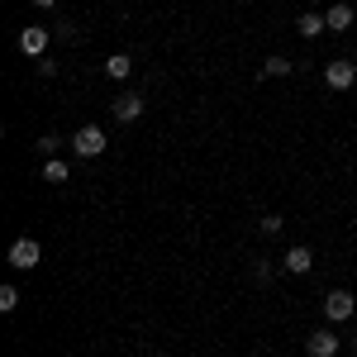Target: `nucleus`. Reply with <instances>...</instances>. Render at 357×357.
<instances>
[{
  "label": "nucleus",
  "mask_w": 357,
  "mask_h": 357,
  "mask_svg": "<svg viewBox=\"0 0 357 357\" xmlns=\"http://www.w3.org/2000/svg\"><path fill=\"white\" fill-rule=\"evenodd\" d=\"M72 148H77V158H100L105 153V129L100 124H82L77 138H72Z\"/></svg>",
  "instance_id": "1"
},
{
  "label": "nucleus",
  "mask_w": 357,
  "mask_h": 357,
  "mask_svg": "<svg viewBox=\"0 0 357 357\" xmlns=\"http://www.w3.org/2000/svg\"><path fill=\"white\" fill-rule=\"evenodd\" d=\"M38 257H43V248L33 243V238H15V243H10V267H15V272L38 267Z\"/></svg>",
  "instance_id": "2"
},
{
  "label": "nucleus",
  "mask_w": 357,
  "mask_h": 357,
  "mask_svg": "<svg viewBox=\"0 0 357 357\" xmlns=\"http://www.w3.org/2000/svg\"><path fill=\"white\" fill-rule=\"evenodd\" d=\"M353 310H357V301L348 296V291H329V296H324V319H329V324L353 319Z\"/></svg>",
  "instance_id": "3"
},
{
  "label": "nucleus",
  "mask_w": 357,
  "mask_h": 357,
  "mask_svg": "<svg viewBox=\"0 0 357 357\" xmlns=\"http://www.w3.org/2000/svg\"><path fill=\"white\" fill-rule=\"evenodd\" d=\"M305 353L310 357H338V333L333 329H314L305 338Z\"/></svg>",
  "instance_id": "4"
},
{
  "label": "nucleus",
  "mask_w": 357,
  "mask_h": 357,
  "mask_svg": "<svg viewBox=\"0 0 357 357\" xmlns=\"http://www.w3.org/2000/svg\"><path fill=\"white\" fill-rule=\"evenodd\" d=\"M20 53L24 57H43L48 53V29H38V24L20 29Z\"/></svg>",
  "instance_id": "5"
},
{
  "label": "nucleus",
  "mask_w": 357,
  "mask_h": 357,
  "mask_svg": "<svg viewBox=\"0 0 357 357\" xmlns=\"http://www.w3.org/2000/svg\"><path fill=\"white\" fill-rule=\"evenodd\" d=\"M110 110H114V119H119V124H134L138 114H143V96H138V91H124Z\"/></svg>",
  "instance_id": "6"
},
{
  "label": "nucleus",
  "mask_w": 357,
  "mask_h": 357,
  "mask_svg": "<svg viewBox=\"0 0 357 357\" xmlns=\"http://www.w3.org/2000/svg\"><path fill=\"white\" fill-rule=\"evenodd\" d=\"M324 82H329V91H348L357 82V67L353 62H329L324 67Z\"/></svg>",
  "instance_id": "7"
},
{
  "label": "nucleus",
  "mask_w": 357,
  "mask_h": 357,
  "mask_svg": "<svg viewBox=\"0 0 357 357\" xmlns=\"http://www.w3.org/2000/svg\"><path fill=\"white\" fill-rule=\"evenodd\" d=\"M281 267L301 276V272H310V267H314V252H310V248H291V252L281 257Z\"/></svg>",
  "instance_id": "8"
},
{
  "label": "nucleus",
  "mask_w": 357,
  "mask_h": 357,
  "mask_svg": "<svg viewBox=\"0 0 357 357\" xmlns=\"http://www.w3.org/2000/svg\"><path fill=\"white\" fill-rule=\"evenodd\" d=\"M324 24H329L333 33L353 29V5H329V10H324Z\"/></svg>",
  "instance_id": "9"
},
{
  "label": "nucleus",
  "mask_w": 357,
  "mask_h": 357,
  "mask_svg": "<svg viewBox=\"0 0 357 357\" xmlns=\"http://www.w3.org/2000/svg\"><path fill=\"white\" fill-rule=\"evenodd\" d=\"M129 72H134V62H129V53H114V57H105V77H110V82H124Z\"/></svg>",
  "instance_id": "10"
},
{
  "label": "nucleus",
  "mask_w": 357,
  "mask_h": 357,
  "mask_svg": "<svg viewBox=\"0 0 357 357\" xmlns=\"http://www.w3.org/2000/svg\"><path fill=\"white\" fill-rule=\"evenodd\" d=\"M296 29H301L305 38H319V33H324L329 24H324V15H314V10H305L301 20H296Z\"/></svg>",
  "instance_id": "11"
},
{
  "label": "nucleus",
  "mask_w": 357,
  "mask_h": 357,
  "mask_svg": "<svg viewBox=\"0 0 357 357\" xmlns=\"http://www.w3.org/2000/svg\"><path fill=\"white\" fill-rule=\"evenodd\" d=\"M291 72H296V67H291L286 57H267V62L257 67V77H291Z\"/></svg>",
  "instance_id": "12"
},
{
  "label": "nucleus",
  "mask_w": 357,
  "mask_h": 357,
  "mask_svg": "<svg viewBox=\"0 0 357 357\" xmlns=\"http://www.w3.org/2000/svg\"><path fill=\"white\" fill-rule=\"evenodd\" d=\"M43 181H53V186H62V181H67V162H57V158H48V162H43Z\"/></svg>",
  "instance_id": "13"
},
{
  "label": "nucleus",
  "mask_w": 357,
  "mask_h": 357,
  "mask_svg": "<svg viewBox=\"0 0 357 357\" xmlns=\"http://www.w3.org/2000/svg\"><path fill=\"white\" fill-rule=\"evenodd\" d=\"M15 305H20V291H15V286H0V310H5V314H10V310H15Z\"/></svg>",
  "instance_id": "14"
},
{
  "label": "nucleus",
  "mask_w": 357,
  "mask_h": 357,
  "mask_svg": "<svg viewBox=\"0 0 357 357\" xmlns=\"http://www.w3.org/2000/svg\"><path fill=\"white\" fill-rule=\"evenodd\" d=\"M57 143H62L57 134H43V138H38V153H43V158H53V153H57Z\"/></svg>",
  "instance_id": "15"
},
{
  "label": "nucleus",
  "mask_w": 357,
  "mask_h": 357,
  "mask_svg": "<svg viewBox=\"0 0 357 357\" xmlns=\"http://www.w3.org/2000/svg\"><path fill=\"white\" fill-rule=\"evenodd\" d=\"M262 234H281V215H262Z\"/></svg>",
  "instance_id": "16"
},
{
  "label": "nucleus",
  "mask_w": 357,
  "mask_h": 357,
  "mask_svg": "<svg viewBox=\"0 0 357 357\" xmlns=\"http://www.w3.org/2000/svg\"><path fill=\"white\" fill-rule=\"evenodd\" d=\"M33 5H38V10H53V5H57V0H33Z\"/></svg>",
  "instance_id": "17"
}]
</instances>
